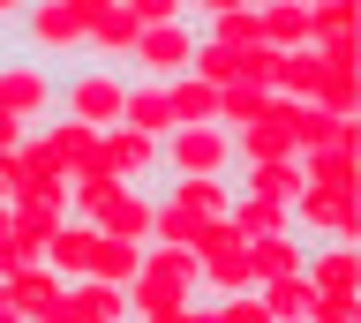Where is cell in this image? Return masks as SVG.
<instances>
[{
    "mask_svg": "<svg viewBox=\"0 0 361 323\" xmlns=\"http://www.w3.org/2000/svg\"><path fill=\"white\" fill-rule=\"evenodd\" d=\"M90 8H98V0H30V8H23V30H16V53L45 61V68L83 61V46H90Z\"/></svg>",
    "mask_w": 361,
    "mask_h": 323,
    "instance_id": "1",
    "label": "cell"
},
{
    "mask_svg": "<svg viewBox=\"0 0 361 323\" xmlns=\"http://www.w3.org/2000/svg\"><path fill=\"white\" fill-rule=\"evenodd\" d=\"M121 106H128V68H98V61L61 68V120L106 136V128H121Z\"/></svg>",
    "mask_w": 361,
    "mask_h": 323,
    "instance_id": "2",
    "label": "cell"
},
{
    "mask_svg": "<svg viewBox=\"0 0 361 323\" xmlns=\"http://www.w3.org/2000/svg\"><path fill=\"white\" fill-rule=\"evenodd\" d=\"M0 113H16L23 128L61 120V68H45L30 53H0Z\"/></svg>",
    "mask_w": 361,
    "mask_h": 323,
    "instance_id": "3",
    "label": "cell"
},
{
    "mask_svg": "<svg viewBox=\"0 0 361 323\" xmlns=\"http://www.w3.org/2000/svg\"><path fill=\"white\" fill-rule=\"evenodd\" d=\"M158 181H233V136L226 128H173L158 143Z\"/></svg>",
    "mask_w": 361,
    "mask_h": 323,
    "instance_id": "4",
    "label": "cell"
},
{
    "mask_svg": "<svg viewBox=\"0 0 361 323\" xmlns=\"http://www.w3.org/2000/svg\"><path fill=\"white\" fill-rule=\"evenodd\" d=\"M196 15H180V23H158V30H143L135 38V53H128V75H143V83H173V75H188L196 68Z\"/></svg>",
    "mask_w": 361,
    "mask_h": 323,
    "instance_id": "5",
    "label": "cell"
},
{
    "mask_svg": "<svg viewBox=\"0 0 361 323\" xmlns=\"http://www.w3.org/2000/svg\"><path fill=\"white\" fill-rule=\"evenodd\" d=\"M188 15H196L203 46H226V53H256V46H264L256 0H188Z\"/></svg>",
    "mask_w": 361,
    "mask_h": 323,
    "instance_id": "6",
    "label": "cell"
},
{
    "mask_svg": "<svg viewBox=\"0 0 361 323\" xmlns=\"http://www.w3.org/2000/svg\"><path fill=\"white\" fill-rule=\"evenodd\" d=\"M98 173L113 188H158V143L135 128H106L98 136Z\"/></svg>",
    "mask_w": 361,
    "mask_h": 323,
    "instance_id": "7",
    "label": "cell"
},
{
    "mask_svg": "<svg viewBox=\"0 0 361 323\" xmlns=\"http://www.w3.org/2000/svg\"><path fill=\"white\" fill-rule=\"evenodd\" d=\"M135 38H143L135 0H98V8H90V46H83V61H98V68H128Z\"/></svg>",
    "mask_w": 361,
    "mask_h": 323,
    "instance_id": "8",
    "label": "cell"
},
{
    "mask_svg": "<svg viewBox=\"0 0 361 323\" xmlns=\"http://www.w3.org/2000/svg\"><path fill=\"white\" fill-rule=\"evenodd\" d=\"M256 15H264V53L316 46V8L309 0H256Z\"/></svg>",
    "mask_w": 361,
    "mask_h": 323,
    "instance_id": "9",
    "label": "cell"
},
{
    "mask_svg": "<svg viewBox=\"0 0 361 323\" xmlns=\"http://www.w3.org/2000/svg\"><path fill=\"white\" fill-rule=\"evenodd\" d=\"M301 278H309L316 293H361V248L316 241V248H301Z\"/></svg>",
    "mask_w": 361,
    "mask_h": 323,
    "instance_id": "10",
    "label": "cell"
},
{
    "mask_svg": "<svg viewBox=\"0 0 361 323\" xmlns=\"http://www.w3.org/2000/svg\"><path fill=\"white\" fill-rule=\"evenodd\" d=\"M233 188H241V196H264V203H279V210H293V203H301V158L233 165Z\"/></svg>",
    "mask_w": 361,
    "mask_h": 323,
    "instance_id": "11",
    "label": "cell"
},
{
    "mask_svg": "<svg viewBox=\"0 0 361 323\" xmlns=\"http://www.w3.org/2000/svg\"><path fill=\"white\" fill-rule=\"evenodd\" d=\"M90 255H98V226H75V218H68V226L45 241V271L61 278V286H83V278H90Z\"/></svg>",
    "mask_w": 361,
    "mask_h": 323,
    "instance_id": "12",
    "label": "cell"
},
{
    "mask_svg": "<svg viewBox=\"0 0 361 323\" xmlns=\"http://www.w3.org/2000/svg\"><path fill=\"white\" fill-rule=\"evenodd\" d=\"M98 233L106 241H128V248H151V188H113Z\"/></svg>",
    "mask_w": 361,
    "mask_h": 323,
    "instance_id": "13",
    "label": "cell"
},
{
    "mask_svg": "<svg viewBox=\"0 0 361 323\" xmlns=\"http://www.w3.org/2000/svg\"><path fill=\"white\" fill-rule=\"evenodd\" d=\"M121 128H135V136L166 143L173 136V106H166V83H143V75H128V106H121Z\"/></svg>",
    "mask_w": 361,
    "mask_h": 323,
    "instance_id": "14",
    "label": "cell"
},
{
    "mask_svg": "<svg viewBox=\"0 0 361 323\" xmlns=\"http://www.w3.org/2000/svg\"><path fill=\"white\" fill-rule=\"evenodd\" d=\"M324 151H354V120H331L316 106H293V158H324Z\"/></svg>",
    "mask_w": 361,
    "mask_h": 323,
    "instance_id": "15",
    "label": "cell"
},
{
    "mask_svg": "<svg viewBox=\"0 0 361 323\" xmlns=\"http://www.w3.org/2000/svg\"><path fill=\"white\" fill-rule=\"evenodd\" d=\"M166 196H173L196 226H219V218H233V181H158Z\"/></svg>",
    "mask_w": 361,
    "mask_h": 323,
    "instance_id": "16",
    "label": "cell"
},
{
    "mask_svg": "<svg viewBox=\"0 0 361 323\" xmlns=\"http://www.w3.org/2000/svg\"><path fill=\"white\" fill-rule=\"evenodd\" d=\"M166 106H173V128H219V91L196 83V75H173L166 83Z\"/></svg>",
    "mask_w": 361,
    "mask_h": 323,
    "instance_id": "17",
    "label": "cell"
},
{
    "mask_svg": "<svg viewBox=\"0 0 361 323\" xmlns=\"http://www.w3.org/2000/svg\"><path fill=\"white\" fill-rule=\"evenodd\" d=\"M68 316H75V323H128V293L83 278V286H68Z\"/></svg>",
    "mask_w": 361,
    "mask_h": 323,
    "instance_id": "18",
    "label": "cell"
},
{
    "mask_svg": "<svg viewBox=\"0 0 361 323\" xmlns=\"http://www.w3.org/2000/svg\"><path fill=\"white\" fill-rule=\"evenodd\" d=\"M256 300H264V316H271V323H309L316 286L293 271V278H271V286H256Z\"/></svg>",
    "mask_w": 361,
    "mask_h": 323,
    "instance_id": "19",
    "label": "cell"
},
{
    "mask_svg": "<svg viewBox=\"0 0 361 323\" xmlns=\"http://www.w3.org/2000/svg\"><path fill=\"white\" fill-rule=\"evenodd\" d=\"M248 271H256V286H271V278H293V271H301V241H293V233L248 241Z\"/></svg>",
    "mask_w": 361,
    "mask_h": 323,
    "instance_id": "20",
    "label": "cell"
},
{
    "mask_svg": "<svg viewBox=\"0 0 361 323\" xmlns=\"http://www.w3.org/2000/svg\"><path fill=\"white\" fill-rule=\"evenodd\" d=\"M90 278H98V286H121V293H128L135 278H143V248H128V241H106V233H98V255H90Z\"/></svg>",
    "mask_w": 361,
    "mask_h": 323,
    "instance_id": "21",
    "label": "cell"
},
{
    "mask_svg": "<svg viewBox=\"0 0 361 323\" xmlns=\"http://www.w3.org/2000/svg\"><path fill=\"white\" fill-rule=\"evenodd\" d=\"M61 293H68V286H61L53 271H23V278H8V308H16L23 323H30V316H45Z\"/></svg>",
    "mask_w": 361,
    "mask_h": 323,
    "instance_id": "22",
    "label": "cell"
},
{
    "mask_svg": "<svg viewBox=\"0 0 361 323\" xmlns=\"http://www.w3.org/2000/svg\"><path fill=\"white\" fill-rule=\"evenodd\" d=\"M301 188H324V196H354V151H324V158H301Z\"/></svg>",
    "mask_w": 361,
    "mask_h": 323,
    "instance_id": "23",
    "label": "cell"
},
{
    "mask_svg": "<svg viewBox=\"0 0 361 323\" xmlns=\"http://www.w3.org/2000/svg\"><path fill=\"white\" fill-rule=\"evenodd\" d=\"M233 226H241L248 241H271V233H293V218L279 203H264V196H241V188H233Z\"/></svg>",
    "mask_w": 361,
    "mask_h": 323,
    "instance_id": "24",
    "label": "cell"
},
{
    "mask_svg": "<svg viewBox=\"0 0 361 323\" xmlns=\"http://www.w3.org/2000/svg\"><path fill=\"white\" fill-rule=\"evenodd\" d=\"M143 271L166 278L180 300H196V255H188V248H143Z\"/></svg>",
    "mask_w": 361,
    "mask_h": 323,
    "instance_id": "25",
    "label": "cell"
},
{
    "mask_svg": "<svg viewBox=\"0 0 361 323\" xmlns=\"http://www.w3.org/2000/svg\"><path fill=\"white\" fill-rule=\"evenodd\" d=\"M23 271H45V241H23V233L8 226V233H0V286L23 278Z\"/></svg>",
    "mask_w": 361,
    "mask_h": 323,
    "instance_id": "26",
    "label": "cell"
},
{
    "mask_svg": "<svg viewBox=\"0 0 361 323\" xmlns=\"http://www.w3.org/2000/svg\"><path fill=\"white\" fill-rule=\"evenodd\" d=\"M158 308H196V300H180L166 278H151V271H143V278L128 286V323H135V316H158Z\"/></svg>",
    "mask_w": 361,
    "mask_h": 323,
    "instance_id": "27",
    "label": "cell"
},
{
    "mask_svg": "<svg viewBox=\"0 0 361 323\" xmlns=\"http://www.w3.org/2000/svg\"><path fill=\"white\" fill-rule=\"evenodd\" d=\"M316 8V46L324 38H361V8L354 0H309Z\"/></svg>",
    "mask_w": 361,
    "mask_h": 323,
    "instance_id": "28",
    "label": "cell"
},
{
    "mask_svg": "<svg viewBox=\"0 0 361 323\" xmlns=\"http://www.w3.org/2000/svg\"><path fill=\"white\" fill-rule=\"evenodd\" d=\"M309 323H361V293H316Z\"/></svg>",
    "mask_w": 361,
    "mask_h": 323,
    "instance_id": "29",
    "label": "cell"
},
{
    "mask_svg": "<svg viewBox=\"0 0 361 323\" xmlns=\"http://www.w3.org/2000/svg\"><path fill=\"white\" fill-rule=\"evenodd\" d=\"M203 308H211V323H271L256 293H241V300H203Z\"/></svg>",
    "mask_w": 361,
    "mask_h": 323,
    "instance_id": "30",
    "label": "cell"
},
{
    "mask_svg": "<svg viewBox=\"0 0 361 323\" xmlns=\"http://www.w3.org/2000/svg\"><path fill=\"white\" fill-rule=\"evenodd\" d=\"M23 136H30V128H23L16 113H0V158H16V151H23Z\"/></svg>",
    "mask_w": 361,
    "mask_h": 323,
    "instance_id": "31",
    "label": "cell"
},
{
    "mask_svg": "<svg viewBox=\"0 0 361 323\" xmlns=\"http://www.w3.org/2000/svg\"><path fill=\"white\" fill-rule=\"evenodd\" d=\"M16 188H23V165H16V158H0V203H16Z\"/></svg>",
    "mask_w": 361,
    "mask_h": 323,
    "instance_id": "32",
    "label": "cell"
},
{
    "mask_svg": "<svg viewBox=\"0 0 361 323\" xmlns=\"http://www.w3.org/2000/svg\"><path fill=\"white\" fill-rule=\"evenodd\" d=\"M23 8H30V0H0V38H8V30H23Z\"/></svg>",
    "mask_w": 361,
    "mask_h": 323,
    "instance_id": "33",
    "label": "cell"
},
{
    "mask_svg": "<svg viewBox=\"0 0 361 323\" xmlns=\"http://www.w3.org/2000/svg\"><path fill=\"white\" fill-rule=\"evenodd\" d=\"M188 323H211V308H203V300H196V308H188Z\"/></svg>",
    "mask_w": 361,
    "mask_h": 323,
    "instance_id": "34",
    "label": "cell"
},
{
    "mask_svg": "<svg viewBox=\"0 0 361 323\" xmlns=\"http://www.w3.org/2000/svg\"><path fill=\"white\" fill-rule=\"evenodd\" d=\"M0 323H23V316H16V308H0Z\"/></svg>",
    "mask_w": 361,
    "mask_h": 323,
    "instance_id": "35",
    "label": "cell"
},
{
    "mask_svg": "<svg viewBox=\"0 0 361 323\" xmlns=\"http://www.w3.org/2000/svg\"><path fill=\"white\" fill-rule=\"evenodd\" d=\"M0 233H8V203H0Z\"/></svg>",
    "mask_w": 361,
    "mask_h": 323,
    "instance_id": "36",
    "label": "cell"
},
{
    "mask_svg": "<svg viewBox=\"0 0 361 323\" xmlns=\"http://www.w3.org/2000/svg\"><path fill=\"white\" fill-rule=\"evenodd\" d=\"M0 308H8V286H0Z\"/></svg>",
    "mask_w": 361,
    "mask_h": 323,
    "instance_id": "37",
    "label": "cell"
}]
</instances>
